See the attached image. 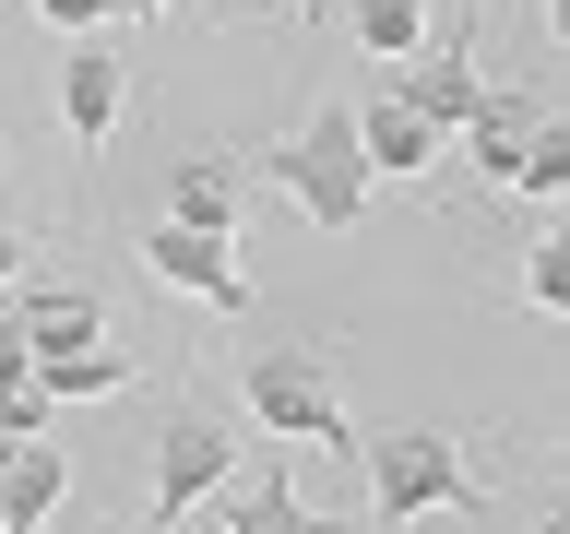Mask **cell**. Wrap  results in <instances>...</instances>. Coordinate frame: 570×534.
I'll return each mask as SVG.
<instances>
[{"instance_id":"603a6c76","label":"cell","mask_w":570,"mask_h":534,"mask_svg":"<svg viewBox=\"0 0 570 534\" xmlns=\"http://www.w3.org/2000/svg\"><path fill=\"white\" fill-rule=\"evenodd\" d=\"M0 167H12V142H0Z\"/></svg>"},{"instance_id":"8fae6325","label":"cell","mask_w":570,"mask_h":534,"mask_svg":"<svg viewBox=\"0 0 570 534\" xmlns=\"http://www.w3.org/2000/svg\"><path fill=\"white\" fill-rule=\"evenodd\" d=\"M71 498V463L60 439H12V463H0V534H48Z\"/></svg>"},{"instance_id":"52a82bcc","label":"cell","mask_w":570,"mask_h":534,"mask_svg":"<svg viewBox=\"0 0 570 534\" xmlns=\"http://www.w3.org/2000/svg\"><path fill=\"white\" fill-rule=\"evenodd\" d=\"M547 119H559V107L534 96V83H488V96L463 107L452 142H463V167H475V178H499V190H511V167L534 155V131H547Z\"/></svg>"},{"instance_id":"44dd1931","label":"cell","mask_w":570,"mask_h":534,"mask_svg":"<svg viewBox=\"0 0 570 534\" xmlns=\"http://www.w3.org/2000/svg\"><path fill=\"white\" fill-rule=\"evenodd\" d=\"M142 12H167V0H107V24H142Z\"/></svg>"},{"instance_id":"277c9868","label":"cell","mask_w":570,"mask_h":534,"mask_svg":"<svg viewBox=\"0 0 570 534\" xmlns=\"http://www.w3.org/2000/svg\"><path fill=\"white\" fill-rule=\"evenodd\" d=\"M238 487V439L214 416H178L167 439H155V487H142V534H178L203 498H226Z\"/></svg>"},{"instance_id":"4fadbf2b","label":"cell","mask_w":570,"mask_h":534,"mask_svg":"<svg viewBox=\"0 0 570 534\" xmlns=\"http://www.w3.org/2000/svg\"><path fill=\"white\" fill-rule=\"evenodd\" d=\"M226 534H345V523H321L309 498H297V475H238V487H226Z\"/></svg>"},{"instance_id":"e0dca14e","label":"cell","mask_w":570,"mask_h":534,"mask_svg":"<svg viewBox=\"0 0 570 534\" xmlns=\"http://www.w3.org/2000/svg\"><path fill=\"white\" fill-rule=\"evenodd\" d=\"M523 309H547V320L570 309V238H559V226H547V238L523 249Z\"/></svg>"},{"instance_id":"5b68a950","label":"cell","mask_w":570,"mask_h":534,"mask_svg":"<svg viewBox=\"0 0 570 534\" xmlns=\"http://www.w3.org/2000/svg\"><path fill=\"white\" fill-rule=\"evenodd\" d=\"M475 96H488V83H475V12H463V24H428L416 60L392 71V107H404V119H428L440 142L463 131V107H475Z\"/></svg>"},{"instance_id":"7402d4cb","label":"cell","mask_w":570,"mask_h":534,"mask_svg":"<svg viewBox=\"0 0 570 534\" xmlns=\"http://www.w3.org/2000/svg\"><path fill=\"white\" fill-rule=\"evenodd\" d=\"M285 12H321V0H285Z\"/></svg>"},{"instance_id":"7c38bea8","label":"cell","mask_w":570,"mask_h":534,"mask_svg":"<svg viewBox=\"0 0 570 534\" xmlns=\"http://www.w3.org/2000/svg\"><path fill=\"white\" fill-rule=\"evenodd\" d=\"M356 155H368V178H440V131H428V119H404V107H392V83L356 107Z\"/></svg>"},{"instance_id":"3957f363","label":"cell","mask_w":570,"mask_h":534,"mask_svg":"<svg viewBox=\"0 0 570 534\" xmlns=\"http://www.w3.org/2000/svg\"><path fill=\"white\" fill-rule=\"evenodd\" d=\"M356 463H368V511L392 534H416L428 511H463V498L488 487L463 463V439H440V427H381V439H356Z\"/></svg>"},{"instance_id":"ac0fdd59","label":"cell","mask_w":570,"mask_h":534,"mask_svg":"<svg viewBox=\"0 0 570 534\" xmlns=\"http://www.w3.org/2000/svg\"><path fill=\"white\" fill-rule=\"evenodd\" d=\"M48 427H60L48 392H36V380H0V439H48Z\"/></svg>"},{"instance_id":"6da1fadb","label":"cell","mask_w":570,"mask_h":534,"mask_svg":"<svg viewBox=\"0 0 570 534\" xmlns=\"http://www.w3.org/2000/svg\"><path fill=\"white\" fill-rule=\"evenodd\" d=\"M249 178H274L285 202L321 226V238L368 226V190H381V178H368V155H356V107H309V131L285 142V155H262Z\"/></svg>"},{"instance_id":"8992f818","label":"cell","mask_w":570,"mask_h":534,"mask_svg":"<svg viewBox=\"0 0 570 534\" xmlns=\"http://www.w3.org/2000/svg\"><path fill=\"white\" fill-rule=\"evenodd\" d=\"M142 274L167 285V297H190V309H214V320H238V309H249L238 238H203V226H142Z\"/></svg>"},{"instance_id":"ba28073f","label":"cell","mask_w":570,"mask_h":534,"mask_svg":"<svg viewBox=\"0 0 570 534\" xmlns=\"http://www.w3.org/2000/svg\"><path fill=\"white\" fill-rule=\"evenodd\" d=\"M119 119H131V60H119L107 36H83V48L60 60V131L83 142V155H96V142L119 131Z\"/></svg>"},{"instance_id":"ffe728a7","label":"cell","mask_w":570,"mask_h":534,"mask_svg":"<svg viewBox=\"0 0 570 534\" xmlns=\"http://www.w3.org/2000/svg\"><path fill=\"white\" fill-rule=\"evenodd\" d=\"M24 249H36V238H24V226H0V285L24 274Z\"/></svg>"},{"instance_id":"2e32d148","label":"cell","mask_w":570,"mask_h":534,"mask_svg":"<svg viewBox=\"0 0 570 534\" xmlns=\"http://www.w3.org/2000/svg\"><path fill=\"white\" fill-rule=\"evenodd\" d=\"M511 190H523V202H559V190H570V119H547V131H534V155L511 167Z\"/></svg>"},{"instance_id":"5bb4252c","label":"cell","mask_w":570,"mask_h":534,"mask_svg":"<svg viewBox=\"0 0 570 534\" xmlns=\"http://www.w3.org/2000/svg\"><path fill=\"white\" fill-rule=\"evenodd\" d=\"M142 356L131 345H71V356H36V392L48 404H107V392H131Z\"/></svg>"},{"instance_id":"30bf717a","label":"cell","mask_w":570,"mask_h":534,"mask_svg":"<svg viewBox=\"0 0 570 534\" xmlns=\"http://www.w3.org/2000/svg\"><path fill=\"white\" fill-rule=\"evenodd\" d=\"M12 333H24V356L107 345V297H96V285H24V297H12Z\"/></svg>"},{"instance_id":"7a4b0ae2","label":"cell","mask_w":570,"mask_h":534,"mask_svg":"<svg viewBox=\"0 0 570 534\" xmlns=\"http://www.w3.org/2000/svg\"><path fill=\"white\" fill-rule=\"evenodd\" d=\"M238 404L274 439H297V452H345L356 463V416H345V392H333V368H321V345H249L238 356Z\"/></svg>"},{"instance_id":"9c48e42d","label":"cell","mask_w":570,"mask_h":534,"mask_svg":"<svg viewBox=\"0 0 570 534\" xmlns=\"http://www.w3.org/2000/svg\"><path fill=\"white\" fill-rule=\"evenodd\" d=\"M238 214H249V155H167V226L238 238Z\"/></svg>"},{"instance_id":"9a60e30c","label":"cell","mask_w":570,"mask_h":534,"mask_svg":"<svg viewBox=\"0 0 570 534\" xmlns=\"http://www.w3.org/2000/svg\"><path fill=\"white\" fill-rule=\"evenodd\" d=\"M345 12H356V48H368V60H416L428 0H345Z\"/></svg>"},{"instance_id":"d6986e66","label":"cell","mask_w":570,"mask_h":534,"mask_svg":"<svg viewBox=\"0 0 570 534\" xmlns=\"http://www.w3.org/2000/svg\"><path fill=\"white\" fill-rule=\"evenodd\" d=\"M24 12H36V24H60L71 48H83V36H107V0H24Z\"/></svg>"}]
</instances>
